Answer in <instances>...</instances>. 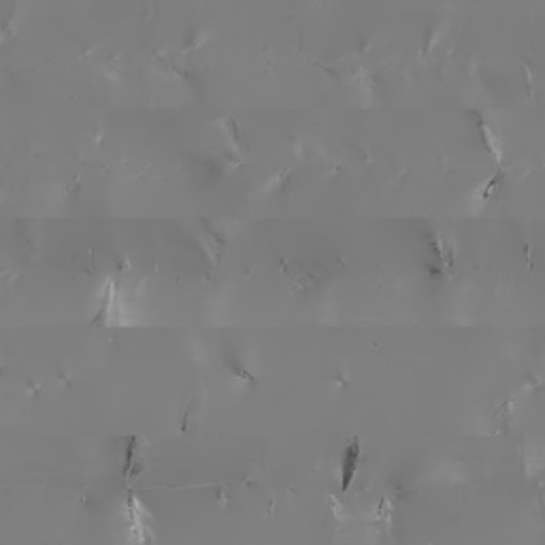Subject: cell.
<instances>
[{
	"mask_svg": "<svg viewBox=\"0 0 545 545\" xmlns=\"http://www.w3.org/2000/svg\"><path fill=\"white\" fill-rule=\"evenodd\" d=\"M358 460H360V441H352L345 452H343V460H341V490H347L354 482V475L358 471Z\"/></svg>",
	"mask_w": 545,
	"mask_h": 545,
	"instance_id": "1",
	"label": "cell"
}]
</instances>
